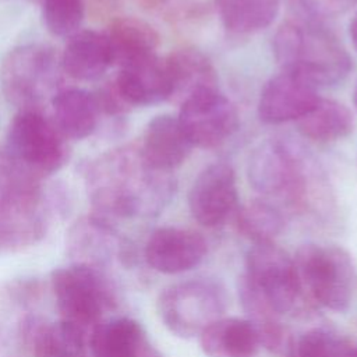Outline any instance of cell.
I'll return each mask as SVG.
<instances>
[{
    "instance_id": "cell-34",
    "label": "cell",
    "mask_w": 357,
    "mask_h": 357,
    "mask_svg": "<svg viewBox=\"0 0 357 357\" xmlns=\"http://www.w3.org/2000/svg\"><path fill=\"white\" fill-rule=\"evenodd\" d=\"M135 1L144 10H155L160 6H163L167 0H135Z\"/></svg>"
},
{
    "instance_id": "cell-27",
    "label": "cell",
    "mask_w": 357,
    "mask_h": 357,
    "mask_svg": "<svg viewBox=\"0 0 357 357\" xmlns=\"http://www.w3.org/2000/svg\"><path fill=\"white\" fill-rule=\"evenodd\" d=\"M31 353L33 357H88L86 332L66 322H38Z\"/></svg>"
},
{
    "instance_id": "cell-15",
    "label": "cell",
    "mask_w": 357,
    "mask_h": 357,
    "mask_svg": "<svg viewBox=\"0 0 357 357\" xmlns=\"http://www.w3.org/2000/svg\"><path fill=\"white\" fill-rule=\"evenodd\" d=\"M148 265L166 275L191 271L206 254L205 238L191 229L159 227L151 233L145 244Z\"/></svg>"
},
{
    "instance_id": "cell-35",
    "label": "cell",
    "mask_w": 357,
    "mask_h": 357,
    "mask_svg": "<svg viewBox=\"0 0 357 357\" xmlns=\"http://www.w3.org/2000/svg\"><path fill=\"white\" fill-rule=\"evenodd\" d=\"M350 36H351L353 45H354V47L357 50V14L354 15V18L350 22Z\"/></svg>"
},
{
    "instance_id": "cell-9",
    "label": "cell",
    "mask_w": 357,
    "mask_h": 357,
    "mask_svg": "<svg viewBox=\"0 0 357 357\" xmlns=\"http://www.w3.org/2000/svg\"><path fill=\"white\" fill-rule=\"evenodd\" d=\"M226 297L212 282L187 280L160 291L156 311L162 324L176 336H199L209 325L223 318Z\"/></svg>"
},
{
    "instance_id": "cell-12",
    "label": "cell",
    "mask_w": 357,
    "mask_h": 357,
    "mask_svg": "<svg viewBox=\"0 0 357 357\" xmlns=\"http://www.w3.org/2000/svg\"><path fill=\"white\" fill-rule=\"evenodd\" d=\"M237 199L233 167L225 162H216L206 166L194 180L188 192V208L199 225L215 227L236 211Z\"/></svg>"
},
{
    "instance_id": "cell-38",
    "label": "cell",
    "mask_w": 357,
    "mask_h": 357,
    "mask_svg": "<svg viewBox=\"0 0 357 357\" xmlns=\"http://www.w3.org/2000/svg\"><path fill=\"white\" fill-rule=\"evenodd\" d=\"M0 248H1V247H0Z\"/></svg>"
},
{
    "instance_id": "cell-23",
    "label": "cell",
    "mask_w": 357,
    "mask_h": 357,
    "mask_svg": "<svg viewBox=\"0 0 357 357\" xmlns=\"http://www.w3.org/2000/svg\"><path fill=\"white\" fill-rule=\"evenodd\" d=\"M142 343L141 325L126 317L100 321L89 333L92 357H139Z\"/></svg>"
},
{
    "instance_id": "cell-33",
    "label": "cell",
    "mask_w": 357,
    "mask_h": 357,
    "mask_svg": "<svg viewBox=\"0 0 357 357\" xmlns=\"http://www.w3.org/2000/svg\"><path fill=\"white\" fill-rule=\"evenodd\" d=\"M315 17H337L357 4V0H301Z\"/></svg>"
},
{
    "instance_id": "cell-8",
    "label": "cell",
    "mask_w": 357,
    "mask_h": 357,
    "mask_svg": "<svg viewBox=\"0 0 357 357\" xmlns=\"http://www.w3.org/2000/svg\"><path fill=\"white\" fill-rule=\"evenodd\" d=\"M52 289L61 321L85 332L100 322L105 308L116 300L113 284L103 271L85 265L71 264L54 269Z\"/></svg>"
},
{
    "instance_id": "cell-11",
    "label": "cell",
    "mask_w": 357,
    "mask_h": 357,
    "mask_svg": "<svg viewBox=\"0 0 357 357\" xmlns=\"http://www.w3.org/2000/svg\"><path fill=\"white\" fill-rule=\"evenodd\" d=\"M177 119L191 145L206 149L225 144L238 128V113L219 89L188 98L180 105Z\"/></svg>"
},
{
    "instance_id": "cell-21",
    "label": "cell",
    "mask_w": 357,
    "mask_h": 357,
    "mask_svg": "<svg viewBox=\"0 0 357 357\" xmlns=\"http://www.w3.org/2000/svg\"><path fill=\"white\" fill-rule=\"evenodd\" d=\"M198 337L208 357H257L262 347L251 322L236 317L218 319Z\"/></svg>"
},
{
    "instance_id": "cell-24",
    "label": "cell",
    "mask_w": 357,
    "mask_h": 357,
    "mask_svg": "<svg viewBox=\"0 0 357 357\" xmlns=\"http://www.w3.org/2000/svg\"><path fill=\"white\" fill-rule=\"evenodd\" d=\"M298 132L308 139L329 142L347 137L354 128L351 112L340 102L324 99L314 105L297 121Z\"/></svg>"
},
{
    "instance_id": "cell-22",
    "label": "cell",
    "mask_w": 357,
    "mask_h": 357,
    "mask_svg": "<svg viewBox=\"0 0 357 357\" xmlns=\"http://www.w3.org/2000/svg\"><path fill=\"white\" fill-rule=\"evenodd\" d=\"M113 53V61L123 66L155 53L159 35L146 21L137 17H119L105 32Z\"/></svg>"
},
{
    "instance_id": "cell-19",
    "label": "cell",
    "mask_w": 357,
    "mask_h": 357,
    "mask_svg": "<svg viewBox=\"0 0 357 357\" xmlns=\"http://www.w3.org/2000/svg\"><path fill=\"white\" fill-rule=\"evenodd\" d=\"M139 145L152 165L167 172L181 166L194 148L184 134L178 119L170 114L153 117L146 124Z\"/></svg>"
},
{
    "instance_id": "cell-5",
    "label": "cell",
    "mask_w": 357,
    "mask_h": 357,
    "mask_svg": "<svg viewBox=\"0 0 357 357\" xmlns=\"http://www.w3.org/2000/svg\"><path fill=\"white\" fill-rule=\"evenodd\" d=\"M1 156L18 172L42 180L67 163L70 146L40 110H20L10 123Z\"/></svg>"
},
{
    "instance_id": "cell-10",
    "label": "cell",
    "mask_w": 357,
    "mask_h": 357,
    "mask_svg": "<svg viewBox=\"0 0 357 357\" xmlns=\"http://www.w3.org/2000/svg\"><path fill=\"white\" fill-rule=\"evenodd\" d=\"M244 276L279 315L296 307L301 287L294 261L273 241L248 250Z\"/></svg>"
},
{
    "instance_id": "cell-31",
    "label": "cell",
    "mask_w": 357,
    "mask_h": 357,
    "mask_svg": "<svg viewBox=\"0 0 357 357\" xmlns=\"http://www.w3.org/2000/svg\"><path fill=\"white\" fill-rule=\"evenodd\" d=\"M353 350L346 339L325 329H312L298 339L294 357H349Z\"/></svg>"
},
{
    "instance_id": "cell-20",
    "label": "cell",
    "mask_w": 357,
    "mask_h": 357,
    "mask_svg": "<svg viewBox=\"0 0 357 357\" xmlns=\"http://www.w3.org/2000/svg\"><path fill=\"white\" fill-rule=\"evenodd\" d=\"M53 121L66 138L84 139L99 126L100 109L95 93L81 88L60 89L52 99Z\"/></svg>"
},
{
    "instance_id": "cell-4",
    "label": "cell",
    "mask_w": 357,
    "mask_h": 357,
    "mask_svg": "<svg viewBox=\"0 0 357 357\" xmlns=\"http://www.w3.org/2000/svg\"><path fill=\"white\" fill-rule=\"evenodd\" d=\"M49 216L40 180L18 172L0 155V247L22 250L39 243L46 236Z\"/></svg>"
},
{
    "instance_id": "cell-28",
    "label": "cell",
    "mask_w": 357,
    "mask_h": 357,
    "mask_svg": "<svg viewBox=\"0 0 357 357\" xmlns=\"http://www.w3.org/2000/svg\"><path fill=\"white\" fill-rule=\"evenodd\" d=\"M238 231L254 244L272 243L284 227L282 212L269 201L254 199L236 213Z\"/></svg>"
},
{
    "instance_id": "cell-13",
    "label": "cell",
    "mask_w": 357,
    "mask_h": 357,
    "mask_svg": "<svg viewBox=\"0 0 357 357\" xmlns=\"http://www.w3.org/2000/svg\"><path fill=\"white\" fill-rule=\"evenodd\" d=\"M66 252L73 264L105 268L114 258L127 261L128 245L117 236L110 222L92 215L77 219L66 236Z\"/></svg>"
},
{
    "instance_id": "cell-30",
    "label": "cell",
    "mask_w": 357,
    "mask_h": 357,
    "mask_svg": "<svg viewBox=\"0 0 357 357\" xmlns=\"http://www.w3.org/2000/svg\"><path fill=\"white\" fill-rule=\"evenodd\" d=\"M38 322L31 315L15 319L0 317V357H26Z\"/></svg>"
},
{
    "instance_id": "cell-6",
    "label": "cell",
    "mask_w": 357,
    "mask_h": 357,
    "mask_svg": "<svg viewBox=\"0 0 357 357\" xmlns=\"http://www.w3.org/2000/svg\"><path fill=\"white\" fill-rule=\"evenodd\" d=\"M61 57L46 45L18 46L4 57L0 68L3 92L20 110H40L52 102L61 82Z\"/></svg>"
},
{
    "instance_id": "cell-36",
    "label": "cell",
    "mask_w": 357,
    "mask_h": 357,
    "mask_svg": "<svg viewBox=\"0 0 357 357\" xmlns=\"http://www.w3.org/2000/svg\"><path fill=\"white\" fill-rule=\"evenodd\" d=\"M99 1H102V3H103V4H106L107 7H113V6L119 4V1H120V0H99Z\"/></svg>"
},
{
    "instance_id": "cell-14",
    "label": "cell",
    "mask_w": 357,
    "mask_h": 357,
    "mask_svg": "<svg viewBox=\"0 0 357 357\" xmlns=\"http://www.w3.org/2000/svg\"><path fill=\"white\" fill-rule=\"evenodd\" d=\"M319 100L317 86L305 78L283 71L272 77L261 91L258 117L265 124L297 121Z\"/></svg>"
},
{
    "instance_id": "cell-1",
    "label": "cell",
    "mask_w": 357,
    "mask_h": 357,
    "mask_svg": "<svg viewBox=\"0 0 357 357\" xmlns=\"http://www.w3.org/2000/svg\"><path fill=\"white\" fill-rule=\"evenodd\" d=\"M93 215L113 219L152 218L176 192L173 172L152 165L141 145H124L91 160L84 172Z\"/></svg>"
},
{
    "instance_id": "cell-2",
    "label": "cell",
    "mask_w": 357,
    "mask_h": 357,
    "mask_svg": "<svg viewBox=\"0 0 357 357\" xmlns=\"http://www.w3.org/2000/svg\"><path fill=\"white\" fill-rule=\"evenodd\" d=\"M247 174L255 191L293 211L307 209L321 184L314 160L289 138L261 142L250 156Z\"/></svg>"
},
{
    "instance_id": "cell-29",
    "label": "cell",
    "mask_w": 357,
    "mask_h": 357,
    "mask_svg": "<svg viewBox=\"0 0 357 357\" xmlns=\"http://www.w3.org/2000/svg\"><path fill=\"white\" fill-rule=\"evenodd\" d=\"M40 3L47 31L56 36L73 35L84 18V0H29Z\"/></svg>"
},
{
    "instance_id": "cell-17",
    "label": "cell",
    "mask_w": 357,
    "mask_h": 357,
    "mask_svg": "<svg viewBox=\"0 0 357 357\" xmlns=\"http://www.w3.org/2000/svg\"><path fill=\"white\" fill-rule=\"evenodd\" d=\"M60 57L63 71L78 81H95L114 64L106 33L92 29L73 33Z\"/></svg>"
},
{
    "instance_id": "cell-16",
    "label": "cell",
    "mask_w": 357,
    "mask_h": 357,
    "mask_svg": "<svg viewBox=\"0 0 357 357\" xmlns=\"http://www.w3.org/2000/svg\"><path fill=\"white\" fill-rule=\"evenodd\" d=\"M114 84L131 107L151 106L170 98L166 59L159 57L156 53L120 66Z\"/></svg>"
},
{
    "instance_id": "cell-37",
    "label": "cell",
    "mask_w": 357,
    "mask_h": 357,
    "mask_svg": "<svg viewBox=\"0 0 357 357\" xmlns=\"http://www.w3.org/2000/svg\"><path fill=\"white\" fill-rule=\"evenodd\" d=\"M354 106L357 109V85H356V89H354Z\"/></svg>"
},
{
    "instance_id": "cell-32",
    "label": "cell",
    "mask_w": 357,
    "mask_h": 357,
    "mask_svg": "<svg viewBox=\"0 0 357 357\" xmlns=\"http://www.w3.org/2000/svg\"><path fill=\"white\" fill-rule=\"evenodd\" d=\"M100 113L112 119H123L131 109L126 102L120 91L117 89L114 81L106 82L95 93Z\"/></svg>"
},
{
    "instance_id": "cell-18",
    "label": "cell",
    "mask_w": 357,
    "mask_h": 357,
    "mask_svg": "<svg viewBox=\"0 0 357 357\" xmlns=\"http://www.w3.org/2000/svg\"><path fill=\"white\" fill-rule=\"evenodd\" d=\"M170 98L181 105L188 98L209 89H218V75L209 59L194 47H183L166 57Z\"/></svg>"
},
{
    "instance_id": "cell-25",
    "label": "cell",
    "mask_w": 357,
    "mask_h": 357,
    "mask_svg": "<svg viewBox=\"0 0 357 357\" xmlns=\"http://www.w3.org/2000/svg\"><path fill=\"white\" fill-rule=\"evenodd\" d=\"M240 303L247 312V319L254 326L261 346L272 353H280L287 346L286 329L279 321V314L254 289L243 275L238 282Z\"/></svg>"
},
{
    "instance_id": "cell-7",
    "label": "cell",
    "mask_w": 357,
    "mask_h": 357,
    "mask_svg": "<svg viewBox=\"0 0 357 357\" xmlns=\"http://www.w3.org/2000/svg\"><path fill=\"white\" fill-rule=\"evenodd\" d=\"M301 291L332 311H346L357 289V269L347 251L336 245L303 244L294 258Z\"/></svg>"
},
{
    "instance_id": "cell-3",
    "label": "cell",
    "mask_w": 357,
    "mask_h": 357,
    "mask_svg": "<svg viewBox=\"0 0 357 357\" xmlns=\"http://www.w3.org/2000/svg\"><path fill=\"white\" fill-rule=\"evenodd\" d=\"M273 54L283 71L294 73L312 85L342 82L351 59L337 38L315 21H287L276 31Z\"/></svg>"
},
{
    "instance_id": "cell-26",
    "label": "cell",
    "mask_w": 357,
    "mask_h": 357,
    "mask_svg": "<svg viewBox=\"0 0 357 357\" xmlns=\"http://www.w3.org/2000/svg\"><path fill=\"white\" fill-rule=\"evenodd\" d=\"M225 28L233 33H254L276 18L280 0H215Z\"/></svg>"
}]
</instances>
